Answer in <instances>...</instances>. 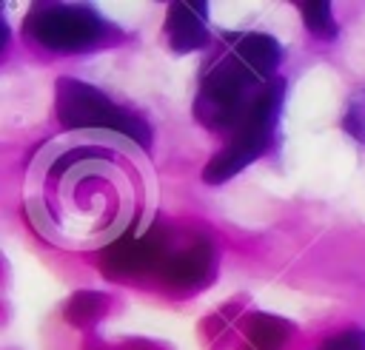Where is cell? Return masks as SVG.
<instances>
[{
	"label": "cell",
	"instance_id": "cell-9",
	"mask_svg": "<svg viewBox=\"0 0 365 350\" xmlns=\"http://www.w3.org/2000/svg\"><path fill=\"white\" fill-rule=\"evenodd\" d=\"M285 336H288L285 322L271 319V316H257V324L251 327V339L259 350H277Z\"/></svg>",
	"mask_w": 365,
	"mask_h": 350
},
{
	"label": "cell",
	"instance_id": "cell-11",
	"mask_svg": "<svg viewBox=\"0 0 365 350\" xmlns=\"http://www.w3.org/2000/svg\"><path fill=\"white\" fill-rule=\"evenodd\" d=\"M319 350H365V330H345L331 336Z\"/></svg>",
	"mask_w": 365,
	"mask_h": 350
},
{
	"label": "cell",
	"instance_id": "cell-6",
	"mask_svg": "<svg viewBox=\"0 0 365 350\" xmlns=\"http://www.w3.org/2000/svg\"><path fill=\"white\" fill-rule=\"evenodd\" d=\"M165 40L174 51H200L208 46V3H168L165 11Z\"/></svg>",
	"mask_w": 365,
	"mask_h": 350
},
{
	"label": "cell",
	"instance_id": "cell-8",
	"mask_svg": "<svg viewBox=\"0 0 365 350\" xmlns=\"http://www.w3.org/2000/svg\"><path fill=\"white\" fill-rule=\"evenodd\" d=\"M297 9H299V14H302V20H305V26H308V31L314 34V37H319V40H334L336 34H339V26H336V20H334V9H331V3H297Z\"/></svg>",
	"mask_w": 365,
	"mask_h": 350
},
{
	"label": "cell",
	"instance_id": "cell-2",
	"mask_svg": "<svg viewBox=\"0 0 365 350\" xmlns=\"http://www.w3.org/2000/svg\"><path fill=\"white\" fill-rule=\"evenodd\" d=\"M282 46L262 31L222 34V46L202 65L194 117L211 131H234L257 100L277 83Z\"/></svg>",
	"mask_w": 365,
	"mask_h": 350
},
{
	"label": "cell",
	"instance_id": "cell-3",
	"mask_svg": "<svg viewBox=\"0 0 365 350\" xmlns=\"http://www.w3.org/2000/svg\"><path fill=\"white\" fill-rule=\"evenodd\" d=\"M23 31L40 48L63 54L91 51L120 37V28L86 3H31Z\"/></svg>",
	"mask_w": 365,
	"mask_h": 350
},
{
	"label": "cell",
	"instance_id": "cell-4",
	"mask_svg": "<svg viewBox=\"0 0 365 350\" xmlns=\"http://www.w3.org/2000/svg\"><path fill=\"white\" fill-rule=\"evenodd\" d=\"M54 111L57 120L68 128V131H103V134H117L125 137L131 142H137L143 151L151 145V125L117 105L108 94H103L100 88L80 83L74 77H60L54 85Z\"/></svg>",
	"mask_w": 365,
	"mask_h": 350
},
{
	"label": "cell",
	"instance_id": "cell-7",
	"mask_svg": "<svg viewBox=\"0 0 365 350\" xmlns=\"http://www.w3.org/2000/svg\"><path fill=\"white\" fill-rule=\"evenodd\" d=\"M208 267H211V248L205 242H197L194 248H188V250H182L165 262V276L171 282L185 285V282L202 279L208 273Z\"/></svg>",
	"mask_w": 365,
	"mask_h": 350
},
{
	"label": "cell",
	"instance_id": "cell-1",
	"mask_svg": "<svg viewBox=\"0 0 365 350\" xmlns=\"http://www.w3.org/2000/svg\"><path fill=\"white\" fill-rule=\"evenodd\" d=\"M154 174L143 148L103 131H68L46 142L26 174V213L66 250H94L145 225Z\"/></svg>",
	"mask_w": 365,
	"mask_h": 350
},
{
	"label": "cell",
	"instance_id": "cell-5",
	"mask_svg": "<svg viewBox=\"0 0 365 350\" xmlns=\"http://www.w3.org/2000/svg\"><path fill=\"white\" fill-rule=\"evenodd\" d=\"M282 100H285V83L277 77V83L257 100V105L231 131L228 142L208 159V165L202 168V182L222 185L231 176H237L245 165L257 162L259 157H265L274 148L279 114H282Z\"/></svg>",
	"mask_w": 365,
	"mask_h": 350
},
{
	"label": "cell",
	"instance_id": "cell-10",
	"mask_svg": "<svg viewBox=\"0 0 365 350\" xmlns=\"http://www.w3.org/2000/svg\"><path fill=\"white\" fill-rule=\"evenodd\" d=\"M342 128L365 148V88L354 91L348 100V108L342 114Z\"/></svg>",
	"mask_w": 365,
	"mask_h": 350
}]
</instances>
